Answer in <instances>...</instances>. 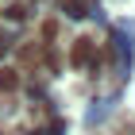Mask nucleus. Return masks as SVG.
Wrapping results in <instances>:
<instances>
[{
  "mask_svg": "<svg viewBox=\"0 0 135 135\" xmlns=\"http://www.w3.org/2000/svg\"><path fill=\"white\" fill-rule=\"evenodd\" d=\"M20 62H23V66H39V46H35V42L20 50Z\"/></svg>",
  "mask_w": 135,
  "mask_h": 135,
  "instance_id": "f03ea898",
  "label": "nucleus"
},
{
  "mask_svg": "<svg viewBox=\"0 0 135 135\" xmlns=\"http://www.w3.org/2000/svg\"><path fill=\"white\" fill-rule=\"evenodd\" d=\"M0 89H4V93L16 89V73H12V70H0Z\"/></svg>",
  "mask_w": 135,
  "mask_h": 135,
  "instance_id": "7ed1b4c3",
  "label": "nucleus"
},
{
  "mask_svg": "<svg viewBox=\"0 0 135 135\" xmlns=\"http://www.w3.org/2000/svg\"><path fill=\"white\" fill-rule=\"evenodd\" d=\"M89 58H93V42H89V39H77V42H73L70 62H73V66H89Z\"/></svg>",
  "mask_w": 135,
  "mask_h": 135,
  "instance_id": "f257e3e1",
  "label": "nucleus"
}]
</instances>
